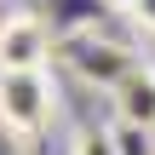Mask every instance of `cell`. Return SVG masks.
I'll return each mask as SVG.
<instances>
[{
  "label": "cell",
  "instance_id": "obj_7",
  "mask_svg": "<svg viewBox=\"0 0 155 155\" xmlns=\"http://www.w3.org/2000/svg\"><path fill=\"white\" fill-rule=\"evenodd\" d=\"M132 17H138L144 29H155V0H138V6H132Z\"/></svg>",
  "mask_w": 155,
  "mask_h": 155
},
{
  "label": "cell",
  "instance_id": "obj_6",
  "mask_svg": "<svg viewBox=\"0 0 155 155\" xmlns=\"http://www.w3.org/2000/svg\"><path fill=\"white\" fill-rule=\"evenodd\" d=\"M75 155H115V138L109 132H81L75 138Z\"/></svg>",
  "mask_w": 155,
  "mask_h": 155
},
{
  "label": "cell",
  "instance_id": "obj_2",
  "mask_svg": "<svg viewBox=\"0 0 155 155\" xmlns=\"http://www.w3.org/2000/svg\"><path fill=\"white\" fill-rule=\"evenodd\" d=\"M46 52H52V35L40 17L17 12L0 23V69H46Z\"/></svg>",
  "mask_w": 155,
  "mask_h": 155
},
{
  "label": "cell",
  "instance_id": "obj_8",
  "mask_svg": "<svg viewBox=\"0 0 155 155\" xmlns=\"http://www.w3.org/2000/svg\"><path fill=\"white\" fill-rule=\"evenodd\" d=\"M104 6H127V12H132V6H138V0H104Z\"/></svg>",
  "mask_w": 155,
  "mask_h": 155
},
{
  "label": "cell",
  "instance_id": "obj_1",
  "mask_svg": "<svg viewBox=\"0 0 155 155\" xmlns=\"http://www.w3.org/2000/svg\"><path fill=\"white\" fill-rule=\"evenodd\" d=\"M52 121V81L46 69H0V127L35 138Z\"/></svg>",
  "mask_w": 155,
  "mask_h": 155
},
{
  "label": "cell",
  "instance_id": "obj_4",
  "mask_svg": "<svg viewBox=\"0 0 155 155\" xmlns=\"http://www.w3.org/2000/svg\"><path fill=\"white\" fill-rule=\"evenodd\" d=\"M115 115L121 121H138V127H155V69H138L115 86Z\"/></svg>",
  "mask_w": 155,
  "mask_h": 155
},
{
  "label": "cell",
  "instance_id": "obj_5",
  "mask_svg": "<svg viewBox=\"0 0 155 155\" xmlns=\"http://www.w3.org/2000/svg\"><path fill=\"white\" fill-rule=\"evenodd\" d=\"M109 138H115V155H155V127L115 121V127H109Z\"/></svg>",
  "mask_w": 155,
  "mask_h": 155
},
{
  "label": "cell",
  "instance_id": "obj_3",
  "mask_svg": "<svg viewBox=\"0 0 155 155\" xmlns=\"http://www.w3.org/2000/svg\"><path fill=\"white\" fill-rule=\"evenodd\" d=\"M69 58H75V69H81L86 81H98V86H109V92L132 75V52L115 46V40H92V35H86V40L69 46Z\"/></svg>",
  "mask_w": 155,
  "mask_h": 155
}]
</instances>
